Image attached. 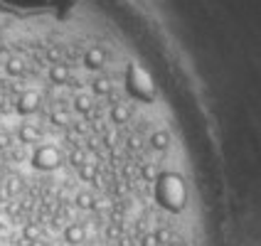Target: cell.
Instances as JSON below:
<instances>
[{"label":"cell","instance_id":"1","mask_svg":"<svg viewBox=\"0 0 261 246\" xmlns=\"http://www.w3.org/2000/svg\"><path fill=\"white\" fill-rule=\"evenodd\" d=\"M30 162L35 170H42V173H52L62 165V153H59L57 145L52 143H37L32 155H30Z\"/></svg>","mask_w":261,"mask_h":246},{"label":"cell","instance_id":"2","mask_svg":"<svg viewBox=\"0 0 261 246\" xmlns=\"http://www.w3.org/2000/svg\"><path fill=\"white\" fill-rule=\"evenodd\" d=\"M40 94L35 91V89H25L20 96H17V101H15V111L20 114V116H32V114H37L40 111Z\"/></svg>","mask_w":261,"mask_h":246},{"label":"cell","instance_id":"3","mask_svg":"<svg viewBox=\"0 0 261 246\" xmlns=\"http://www.w3.org/2000/svg\"><path fill=\"white\" fill-rule=\"evenodd\" d=\"M82 64L89 72H101V67L106 64V49L103 47H89L82 57Z\"/></svg>","mask_w":261,"mask_h":246},{"label":"cell","instance_id":"4","mask_svg":"<svg viewBox=\"0 0 261 246\" xmlns=\"http://www.w3.org/2000/svg\"><path fill=\"white\" fill-rule=\"evenodd\" d=\"M47 79L55 84V87H67V81L72 79V72L64 62H57V64H49V72H47Z\"/></svg>","mask_w":261,"mask_h":246},{"label":"cell","instance_id":"5","mask_svg":"<svg viewBox=\"0 0 261 246\" xmlns=\"http://www.w3.org/2000/svg\"><path fill=\"white\" fill-rule=\"evenodd\" d=\"M40 138H42V133H40V128H37L35 123H20V128H17V141L22 145H37Z\"/></svg>","mask_w":261,"mask_h":246},{"label":"cell","instance_id":"6","mask_svg":"<svg viewBox=\"0 0 261 246\" xmlns=\"http://www.w3.org/2000/svg\"><path fill=\"white\" fill-rule=\"evenodd\" d=\"M62 236H64V241H67V246H79L87 241V229L82 227V224H67L64 227V232H62Z\"/></svg>","mask_w":261,"mask_h":246},{"label":"cell","instance_id":"7","mask_svg":"<svg viewBox=\"0 0 261 246\" xmlns=\"http://www.w3.org/2000/svg\"><path fill=\"white\" fill-rule=\"evenodd\" d=\"M89 87H91V96H99V99H106V96H111V91H114V84H111V79L109 76H94L91 81H89Z\"/></svg>","mask_w":261,"mask_h":246},{"label":"cell","instance_id":"8","mask_svg":"<svg viewBox=\"0 0 261 246\" xmlns=\"http://www.w3.org/2000/svg\"><path fill=\"white\" fill-rule=\"evenodd\" d=\"M130 116H133V108H130L128 103H114L111 106V111H109V118H111V123L114 126H126L130 121Z\"/></svg>","mask_w":261,"mask_h":246},{"label":"cell","instance_id":"9","mask_svg":"<svg viewBox=\"0 0 261 246\" xmlns=\"http://www.w3.org/2000/svg\"><path fill=\"white\" fill-rule=\"evenodd\" d=\"M148 143H150V148H153L155 153H165V150L170 148V143H173V138H170V130H165V128L153 130Z\"/></svg>","mask_w":261,"mask_h":246},{"label":"cell","instance_id":"10","mask_svg":"<svg viewBox=\"0 0 261 246\" xmlns=\"http://www.w3.org/2000/svg\"><path fill=\"white\" fill-rule=\"evenodd\" d=\"M72 108L79 114V116H89V114L94 111V96H91V94H84V91L74 94Z\"/></svg>","mask_w":261,"mask_h":246},{"label":"cell","instance_id":"11","mask_svg":"<svg viewBox=\"0 0 261 246\" xmlns=\"http://www.w3.org/2000/svg\"><path fill=\"white\" fill-rule=\"evenodd\" d=\"M3 69H5V74H8V76L17 79V76H25V72H28V64H25V59H22V57H8V59H5V64H3Z\"/></svg>","mask_w":261,"mask_h":246},{"label":"cell","instance_id":"12","mask_svg":"<svg viewBox=\"0 0 261 246\" xmlns=\"http://www.w3.org/2000/svg\"><path fill=\"white\" fill-rule=\"evenodd\" d=\"M74 204H76L79 209L89 212V209H94V207H96V200H94V195H91V192H76V197H74Z\"/></svg>","mask_w":261,"mask_h":246},{"label":"cell","instance_id":"13","mask_svg":"<svg viewBox=\"0 0 261 246\" xmlns=\"http://www.w3.org/2000/svg\"><path fill=\"white\" fill-rule=\"evenodd\" d=\"M76 170H79V180H84V182L96 180V165H94V162H82Z\"/></svg>","mask_w":261,"mask_h":246},{"label":"cell","instance_id":"14","mask_svg":"<svg viewBox=\"0 0 261 246\" xmlns=\"http://www.w3.org/2000/svg\"><path fill=\"white\" fill-rule=\"evenodd\" d=\"M22 239L25 241H35V239H40V227L35 224V222H30L22 227Z\"/></svg>","mask_w":261,"mask_h":246},{"label":"cell","instance_id":"15","mask_svg":"<svg viewBox=\"0 0 261 246\" xmlns=\"http://www.w3.org/2000/svg\"><path fill=\"white\" fill-rule=\"evenodd\" d=\"M49 123H52V126H67V123H69V114H67V111H62V108H59V111H52Z\"/></svg>","mask_w":261,"mask_h":246},{"label":"cell","instance_id":"16","mask_svg":"<svg viewBox=\"0 0 261 246\" xmlns=\"http://www.w3.org/2000/svg\"><path fill=\"white\" fill-rule=\"evenodd\" d=\"M69 162H72L74 168H79L82 162H87V153H84L82 148H74L72 153H69Z\"/></svg>","mask_w":261,"mask_h":246},{"label":"cell","instance_id":"17","mask_svg":"<svg viewBox=\"0 0 261 246\" xmlns=\"http://www.w3.org/2000/svg\"><path fill=\"white\" fill-rule=\"evenodd\" d=\"M141 175H143V180H148V182H155V177H158V170H155V165H153V162H148V165H143Z\"/></svg>","mask_w":261,"mask_h":246},{"label":"cell","instance_id":"18","mask_svg":"<svg viewBox=\"0 0 261 246\" xmlns=\"http://www.w3.org/2000/svg\"><path fill=\"white\" fill-rule=\"evenodd\" d=\"M5 189H8V195H17V192L22 189V180H20V177H10L8 185H5Z\"/></svg>","mask_w":261,"mask_h":246},{"label":"cell","instance_id":"19","mask_svg":"<svg viewBox=\"0 0 261 246\" xmlns=\"http://www.w3.org/2000/svg\"><path fill=\"white\" fill-rule=\"evenodd\" d=\"M155 239H158V244L163 246V244H168L170 239H173V234H170V229H165V227H160V229H155Z\"/></svg>","mask_w":261,"mask_h":246},{"label":"cell","instance_id":"20","mask_svg":"<svg viewBox=\"0 0 261 246\" xmlns=\"http://www.w3.org/2000/svg\"><path fill=\"white\" fill-rule=\"evenodd\" d=\"M47 59H49V64H57V62H62V52L57 47H49L47 49Z\"/></svg>","mask_w":261,"mask_h":246},{"label":"cell","instance_id":"21","mask_svg":"<svg viewBox=\"0 0 261 246\" xmlns=\"http://www.w3.org/2000/svg\"><path fill=\"white\" fill-rule=\"evenodd\" d=\"M141 246H160V244L155 239V234H145V236H141Z\"/></svg>","mask_w":261,"mask_h":246},{"label":"cell","instance_id":"22","mask_svg":"<svg viewBox=\"0 0 261 246\" xmlns=\"http://www.w3.org/2000/svg\"><path fill=\"white\" fill-rule=\"evenodd\" d=\"M10 145H13V135L10 133H0V150H5Z\"/></svg>","mask_w":261,"mask_h":246},{"label":"cell","instance_id":"23","mask_svg":"<svg viewBox=\"0 0 261 246\" xmlns=\"http://www.w3.org/2000/svg\"><path fill=\"white\" fill-rule=\"evenodd\" d=\"M128 148H130V150H138V148H141V138H138V135H130V138H128Z\"/></svg>","mask_w":261,"mask_h":246},{"label":"cell","instance_id":"24","mask_svg":"<svg viewBox=\"0 0 261 246\" xmlns=\"http://www.w3.org/2000/svg\"><path fill=\"white\" fill-rule=\"evenodd\" d=\"M5 49H8V42H5V37H3V35H0V57H3V54H5Z\"/></svg>","mask_w":261,"mask_h":246},{"label":"cell","instance_id":"25","mask_svg":"<svg viewBox=\"0 0 261 246\" xmlns=\"http://www.w3.org/2000/svg\"><path fill=\"white\" fill-rule=\"evenodd\" d=\"M165 246H185V241H182V239H170Z\"/></svg>","mask_w":261,"mask_h":246},{"label":"cell","instance_id":"26","mask_svg":"<svg viewBox=\"0 0 261 246\" xmlns=\"http://www.w3.org/2000/svg\"><path fill=\"white\" fill-rule=\"evenodd\" d=\"M30 246H47V241H42V239H35V241H28Z\"/></svg>","mask_w":261,"mask_h":246},{"label":"cell","instance_id":"27","mask_svg":"<svg viewBox=\"0 0 261 246\" xmlns=\"http://www.w3.org/2000/svg\"><path fill=\"white\" fill-rule=\"evenodd\" d=\"M109 236H118V227H111V229H109Z\"/></svg>","mask_w":261,"mask_h":246},{"label":"cell","instance_id":"28","mask_svg":"<svg viewBox=\"0 0 261 246\" xmlns=\"http://www.w3.org/2000/svg\"><path fill=\"white\" fill-rule=\"evenodd\" d=\"M0 108H5V94H0Z\"/></svg>","mask_w":261,"mask_h":246},{"label":"cell","instance_id":"29","mask_svg":"<svg viewBox=\"0 0 261 246\" xmlns=\"http://www.w3.org/2000/svg\"><path fill=\"white\" fill-rule=\"evenodd\" d=\"M5 234H8V229H5V227L0 224V236H5Z\"/></svg>","mask_w":261,"mask_h":246}]
</instances>
